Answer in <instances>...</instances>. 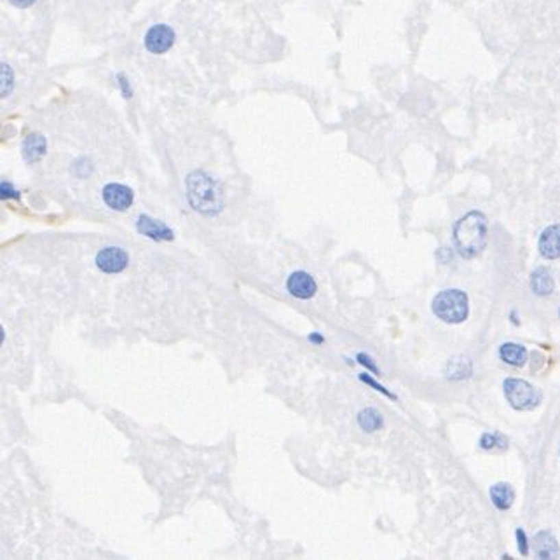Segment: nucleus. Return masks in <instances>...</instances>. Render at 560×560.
Masks as SVG:
<instances>
[{
  "label": "nucleus",
  "instance_id": "f257e3e1",
  "mask_svg": "<svg viewBox=\"0 0 560 560\" xmlns=\"http://www.w3.org/2000/svg\"><path fill=\"white\" fill-rule=\"evenodd\" d=\"M185 185H187L188 203L197 213L215 217L223 210L226 197H223L222 184L211 177L210 173L203 171V169L188 173Z\"/></svg>",
  "mask_w": 560,
  "mask_h": 560
},
{
  "label": "nucleus",
  "instance_id": "f03ea898",
  "mask_svg": "<svg viewBox=\"0 0 560 560\" xmlns=\"http://www.w3.org/2000/svg\"><path fill=\"white\" fill-rule=\"evenodd\" d=\"M454 243L465 258L482 254L487 243V219L480 211H470L454 226Z\"/></svg>",
  "mask_w": 560,
  "mask_h": 560
},
{
  "label": "nucleus",
  "instance_id": "7ed1b4c3",
  "mask_svg": "<svg viewBox=\"0 0 560 560\" xmlns=\"http://www.w3.org/2000/svg\"><path fill=\"white\" fill-rule=\"evenodd\" d=\"M433 313L446 323H463L468 318V295L461 290H443L433 299Z\"/></svg>",
  "mask_w": 560,
  "mask_h": 560
},
{
  "label": "nucleus",
  "instance_id": "20e7f679",
  "mask_svg": "<svg viewBox=\"0 0 560 560\" xmlns=\"http://www.w3.org/2000/svg\"><path fill=\"white\" fill-rule=\"evenodd\" d=\"M504 396H507L508 403L515 411H533L537 407V403L541 400V395L534 386H531L527 380L515 379L510 377L503 382Z\"/></svg>",
  "mask_w": 560,
  "mask_h": 560
},
{
  "label": "nucleus",
  "instance_id": "39448f33",
  "mask_svg": "<svg viewBox=\"0 0 560 560\" xmlns=\"http://www.w3.org/2000/svg\"><path fill=\"white\" fill-rule=\"evenodd\" d=\"M95 264L104 274H121L130 264V255L119 246H107L96 254Z\"/></svg>",
  "mask_w": 560,
  "mask_h": 560
},
{
  "label": "nucleus",
  "instance_id": "423d86ee",
  "mask_svg": "<svg viewBox=\"0 0 560 560\" xmlns=\"http://www.w3.org/2000/svg\"><path fill=\"white\" fill-rule=\"evenodd\" d=\"M147 51L152 54H165L175 44V32L168 25H154L143 38Z\"/></svg>",
  "mask_w": 560,
  "mask_h": 560
},
{
  "label": "nucleus",
  "instance_id": "0eeeda50",
  "mask_svg": "<svg viewBox=\"0 0 560 560\" xmlns=\"http://www.w3.org/2000/svg\"><path fill=\"white\" fill-rule=\"evenodd\" d=\"M287 292L299 300H309L318 292V284L306 271H293L287 280Z\"/></svg>",
  "mask_w": 560,
  "mask_h": 560
},
{
  "label": "nucleus",
  "instance_id": "6e6552de",
  "mask_svg": "<svg viewBox=\"0 0 560 560\" xmlns=\"http://www.w3.org/2000/svg\"><path fill=\"white\" fill-rule=\"evenodd\" d=\"M101 199L110 210L126 211L130 210L134 201V194L127 185L123 184H107L101 191Z\"/></svg>",
  "mask_w": 560,
  "mask_h": 560
},
{
  "label": "nucleus",
  "instance_id": "1a4fd4ad",
  "mask_svg": "<svg viewBox=\"0 0 560 560\" xmlns=\"http://www.w3.org/2000/svg\"><path fill=\"white\" fill-rule=\"evenodd\" d=\"M134 227L138 230V234L145 236V238L152 239V241L165 243L171 241L175 238V232L165 222H159V220L152 219L149 215H138V219L134 222Z\"/></svg>",
  "mask_w": 560,
  "mask_h": 560
},
{
  "label": "nucleus",
  "instance_id": "9d476101",
  "mask_svg": "<svg viewBox=\"0 0 560 560\" xmlns=\"http://www.w3.org/2000/svg\"><path fill=\"white\" fill-rule=\"evenodd\" d=\"M47 152V140L44 138V134L40 133H30L25 138L23 145H21V156H23L25 162L28 165H35L46 156Z\"/></svg>",
  "mask_w": 560,
  "mask_h": 560
},
{
  "label": "nucleus",
  "instance_id": "9b49d317",
  "mask_svg": "<svg viewBox=\"0 0 560 560\" xmlns=\"http://www.w3.org/2000/svg\"><path fill=\"white\" fill-rule=\"evenodd\" d=\"M539 254L548 260L560 257V223L550 226L543 230L539 238Z\"/></svg>",
  "mask_w": 560,
  "mask_h": 560
},
{
  "label": "nucleus",
  "instance_id": "f8f14e48",
  "mask_svg": "<svg viewBox=\"0 0 560 560\" xmlns=\"http://www.w3.org/2000/svg\"><path fill=\"white\" fill-rule=\"evenodd\" d=\"M534 553L537 555V559H557L560 550L552 533L541 531V533L536 534V537H534Z\"/></svg>",
  "mask_w": 560,
  "mask_h": 560
},
{
  "label": "nucleus",
  "instance_id": "ddd939ff",
  "mask_svg": "<svg viewBox=\"0 0 560 560\" xmlns=\"http://www.w3.org/2000/svg\"><path fill=\"white\" fill-rule=\"evenodd\" d=\"M531 288L536 295H550L555 290V281L545 267H537L531 274Z\"/></svg>",
  "mask_w": 560,
  "mask_h": 560
},
{
  "label": "nucleus",
  "instance_id": "4468645a",
  "mask_svg": "<svg viewBox=\"0 0 560 560\" xmlns=\"http://www.w3.org/2000/svg\"><path fill=\"white\" fill-rule=\"evenodd\" d=\"M499 356L504 363L511 367H522L527 361V350L524 345L515 344V342H507L499 348Z\"/></svg>",
  "mask_w": 560,
  "mask_h": 560
},
{
  "label": "nucleus",
  "instance_id": "2eb2a0df",
  "mask_svg": "<svg viewBox=\"0 0 560 560\" xmlns=\"http://www.w3.org/2000/svg\"><path fill=\"white\" fill-rule=\"evenodd\" d=\"M491 499L498 510H508L515 501V491L510 484L499 482L491 487Z\"/></svg>",
  "mask_w": 560,
  "mask_h": 560
},
{
  "label": "nucleus",
  "instance_id": "dca6fc26",
  "mask_svg": "<svg viewBox=\"0 0 560 560\" xmlns=\"http://www.w3.org/2000/svg\"><path fill=\"white\" fill-rule=\"evenodd\" d=\"M356 419H358V424H360L361 430L367 431V433L379 431L380 428L384 426V419H382V415H380V412H377L376 409H372V407H367V409H363V411L358 412Z\"/></svg>",
  "mask_w": 560,
  "mask_h": 560
},
{
  "label": "nucleus",
  "instance_id": "f3484780",
  "mask_svg": "<svg viewBox=\"0 0 560 560\" xmlns=\"http://www.w3.org/2000/svg\"><path fill=\"white\" fill-rule=\"evenodd\" d=\"M472 376V361L465 356H457L447 365V377L449 379H466Z\"/></svg>",
  "mask_w": 560,
  "mask_h": 560
},
{
  "label": "nucleus",
  "instance_id": "a211bd4d",
  "mask_svg": "<svg viewBox=\"0 0 560 560\" xmlns=\"http://www.w3.org/2000/svg\"><path fill=\"white\" fill-rule=\"evenodd\" d=\"M480 447L485 450H504L508 447V440L504 435L501 433H484L480 438Z\"/></svg>",
  "mask_w": 560,
  "mask_h": 560
},
{
  "label": "nucleus",
  "instance_id": "6ab92c4d",
  "mask_svg": "<svg viewBox=\"0 0 560 560\" xmlns=\"http://www.w3.org/2000/svg\"><path fill=\"white\" fill-rule=\"evenodd\" d=\"M0 81H2L0 95H2V98H5L12 91V88H14V72H12V69L8 63H2V66H0Z\"/></svg>",
  "mask_w": 560,
  "mask_h": 560
},
{
  "label": "nucleus",
  "instance_id": "aec40b11",
  "mask_svg": "<svg viewBox=\"0 0 560 560\" xmlns=\"http://www.w3.org/2000/svg\"><path fill=\"white\" fill-rule=\"evenodd\" d=\"M360 380H361V382L367 384V386H370V388L376 389L377 393H382L384 396H388V398H391V400H396V395H393V393L389 391V389L384 388L382 384L377 382V380L374 379V377H370L369 374H360Z\"/></svg>",
  "mask_w": 560,
  "mask_h": 560
},
{
  "label": "nucleus",
  "instance_id": "412c9836",
  "mask_svg": "<svg viewBox=\"0 0 560 560\" xmlns=\"http://www.w3.org/2000/svg\"><path fill=\"white\" fill-rule=\"evenodd\" d=\"M0 199L2 201H9V199H19V192L12 187L11 182L4 180L0 184Z\"/></svg>",
  "mask_w": 560,
  "mask_h": 560
},
{
  "label": "nucleus",
  "instance_id": "4be33fe9",
  "mask_svg": "<svg viewBox=\"0 0 560 560\" xmlns=\"http://www.w3.org/2000/svg\"><path fill=\"white\" fill-rule=\"evenodd\" d=\"M356 361L360 365H363L365 369L367 370H370V372H374V374H379V369H377V365L374 363V360L372 358L369 356V354H365V353H358L356 354Z\"/></svg>",
  "mask_w": 560,
  "mask_h": 560
},
{
  "label": "nucleus",
  "instance_id": "5701e85b",
  "mask_svg": "<svg viewBox=\"0 0 560 560\" xmlns=\"http://www.w3.org/2000/svg\"><path fill=\"white\" fill-rule=\"evenodd\" d=\"M517 543H518V552L522 553L524 557L527 555V553H529V545H527V536H526V533H524V529H520V527H518L517 529Z\"/></svg>",
  "mask_w": 560,
  "mask_h": 560
},
{
  "label": "nucleus",
  "instance_id": "b1692460",
  "mask_svg": "<svg viewBox=\"0 0 560 560\" xmlns=\"http://www.w3.org/2000/svg\"><path fill=\"white\" fill-rule=\"evenodd\" d=\"M117 84H119V88H121V91H123L124 98H131V96H133V89H131L130 81H127V79L123 75V73H117Z\"/></svg>",
  "mask_w": 560,
  "mask_h": 560
},
{
  "label": "nucleus",
  "instance_id": "393cba45",
  "mask_svg": "<svg viewBox=\"0 0 560 560\" xmlns=\"http://www.w3.org/2000/svg\"><path fill=\"white\" fill-rule=\"evenodd\" d=\"M307 341L311 342V344H315V345H321L323 342H325V337H323L319 332H313V334L307 335Z\"/></svg>",
  "mask_w": 560,
  "mask_h": 560
},
{
  "label": "nucleus",
  "instance_id": "a878e982",
  "mask_svg": "<svg viewBox=\"0 0 560 560\" xmlns=\"http://www.w3.org/2000/svg\"><path fill=\"white\" fill-rule=\"evenodd\" d=\"M14 8H19V9H27L30 8V5H34L37 0H9Z\"/></svg>",
  "mask_w": 560,
  "mask_h": 560
},
{
  "label": "nucleus",
  "instance_id": "bb28decb",
  "mask_svg": "<svg viewBox=\"0 0 560 560\" xmlns=\"http://www.w3.org/2000/svg\"><path fill=\"white\" fill-rule=\"evenodd\" d=\"M5 341V332H4V326H0V342L4 344Z\"/></svg>",
  "mask_w": 560,
  "mask_h": 560
},
{
  "label": "nucleus",
  "instance_id": "cd10ccee",
  "mask_svg": "<svg viewBox=\"0 0 560 560\" xmlns=\"http://www.w3.org/2000/svg\"><path fill=\"white\" fill-rule=\"evenodd\" d=\"M559 315H560V311H559Z\"/></svg>",
  "mask_w": 560,
  "mask_h": 560
}]
</instances>
